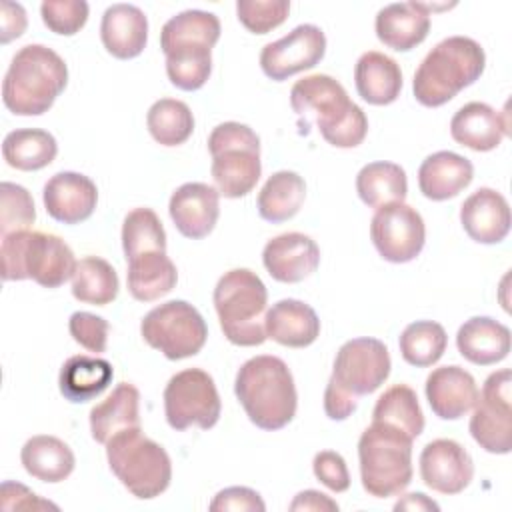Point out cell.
<instances>
[{"mask_svg":"<svg viewBox=\"0 0 512 512\" xmlns=\"http://www.w3.org/2000/svg\"><path fill=\"white\" fill-rule=\"evenodd\" d=\"M220 32L218 16L204 10H184L162 26L160 48L166 56V74L176 88L194 92L206 84Z\"/></svg>","mask_w":512,"mask_h":512,"instance_id":"7a4b0ae2","label":"cell"},{"mask_svg":"<svg viewBox=\"0 0 512 512\" xmlns=\"http://www.w3.org/2000/svg\"><path fill=\"white\" fill-rule=\"evenodd\" d=\"M120 280L114 266L100 256H86L76 262L72 274V296L84 304L106 306L118 296Z\"/></svg>","mask_w":512,"mask_h":512,"instance_id":"8d00e7d4","label":"cell"},{"mask_svg":"<svg viewBox=\"0 0 512 512\" xmlns=\"http://www.w3.org/2000/svg\"><path fill=\"white\" fill-rule=\"evenodd\" d=\"M290 12L288 0H238L236 2V14L240 24L254 32V34H266L274 28H278Z\"/></svg>","mask_w":512,"mask_h":512,"instance_id":"7bdbcfd3","label":"cell"},{"mask_svg":"<svg viewBox=\"0 0 512 512\" xmlns=\"http://www.w3.org/2000/svg\"><path fill=\"white\" fill-rule=\"evenodd\" d=\"M70 336L90 352H104L108 344V330L110 324L96 314L90 312H74L68 320Z\"/></svg>","mask_w":512,"mask_h":512,"instance_id":"f6af8a7d","label":"cell"},{"mask_svg":"<svg viewBox=\"0 0 512 512\" xmlns=\"http://www.w3.org/2000/svg\"><path fill=\"white\" fill-rule=\"evenodd\" d=\"M314 476L332 492H346L350 488V474L346 460L332 450H322L312 460Z\"/></svg>","mask_w":512,"mask_h":512,"instance_id":"bcb514c9","label":"cell"},{"mask_svg":"<svg viewBox=\"0 0 512 512\" xmlns=\"http://www.w3.org/2000/svg\"><path fill=\"white\" fill-rule=\"evenodd\" d=\"M216 384L202 368H186L174 374L164 388V414L170 428L182 432L190 426L208 430L220 418Z\"/></svg>","mask_w":512,"mask_h":512,"instance_id":"8fae6325","label":"cell"},{"mask_svg":"<svg viewBox=\"0 0 512 512\" xmlns=\"http://www.w3.org/2000/svg\"><path fill=\"white\" fill-rule=\"evenodd\" d=\"M168 212L182 236L200 240L208 236L218 222L220 194L214 186L204 182H186L172 192Z\"/></svg>","mask_w":512,"mask_h":512,"instance_id":"e0dca14e","label":"cell"},{"mask_svg":"<svg viewBox=\"0 0 512 512\" xmlns=\"http://www.w3.org/2000/svg\"><path fill=\"white\" fill-rule=\"evenodd\" d=\"M474 476V462L468 450L450 438L428 442L420 452V478L440 494H460Z\"/></svg>","mask_w":512,"mask_h":512,"instance_id":"2e32d148","label":"cell"},{"mask_svg":"<svg viewBox=\"0 0 512 512\" xmlns=\"http://www.w3.org/2000/svg\"><path fill=\"white\" fill-rule=\"evenodd\" d=\"M324 52V32L314 24H300L284 38L262 48L260 68L270 80L282 82L298 72L314 68L324 58Z\"/></svg>","mask_w":512,"mask_h":512,"instance_id":"9a60e30c","label":"cell"},{"mask_svg":"<svg viewBox=\"0 0 512 512\" xmlns=\"http://www.w3.org/2000/svg\"><path fill=\"white\" fill-rule=\"evenodd\" d=\"M472 178V162L450 150L430 154L418 168L420 192L434 202L458 196L472 182Z\"/></svg>","mask_w":512,"mask_h":512,"instance_id":"4316f807","label":"cell"},{"mask_svg":"<svg viewBox=\"0 0 512 512\" xmlns=\"http://www.w3.org/2000/svg\"><path fill=\"white\" fill-rule=\"evenodd\" d=\"M486 66L484 48L468 36H448L438 42L414 72L412 90L422 106L436 108L474 84Z\"/></svg>","mask_w":512,"mask_h":512,"instance_id":"5b68a950","label":"cell"},{"mask_svg":"<svg viewBox=\"0 0 512 512\" xmlns=\"http://www.w3.org/2000/svg\"><path fill=\"white\" fill-rule=\"evenodd\" d=\"M234 394L250 422L262 430H280L296 414L294 378L278 356L262 354L246 360L236 372Z\"/></svg>","mask_w":512,"mask_h":512,"instance_id":"3957f363","label":"cell"},{"mask_svg":"<svg viewBox=\"0 0 512 512\" xmlns=\"http://www.w3.org/2000/svg\"><path fill=\"white\" fill-rule=\"evenodd\" d=\"M128 262V292L138 302H154L174 290L178 270L166 252H142Z\"/></svg>","mask_w":512,"mask_h":512,"instance_id":"1f68e13d","label":"cell"},{"mask_svg":"<svg viewBox=\"0 0 512 512\" xmlns=\"http://www.w3.org/2000/svg\"><path fill=\"white\" fill-rule=\"evenodd\" d=\"M372 422H384L400 428L410 438H418L424 430V414L418 404L416 392L406 384L388 388L372 410Z\"/></svg>","mask_w":512,"mask_h":512,"instance_id":"74e56055","label":"cell"},{"mask_svg":"<svg viewBox=\"0 0 512 512\" xmlns=\"http://www.w3.org/2000/svg\"><path fill=\"white\" fill-rule=\"evenodd\" d=\"M112 378H114V370L108 360L76 354L62 364L58 386H60V394L68 402L82 404L100 396L110 386Z\"/></svg>","mask_w":512,"mask_h":512,"instance_id":"f546056e","label":"cell"},{"mask_svg":"<svg viewBox=\"0 0 512 512\" xmlns=\"http://www.w3.org/2000/svg\"><path fill=\"white\" fill-rule=\"evenodd\" d=\"M210 172L220 196H246L254 190L262 174L260 144H240L214 152Z\"/></svg>","mask_w":512,"mask_h":512,"instance_id":"603a6c76","label":"cell"},{"mask_svg":"<svg viewBox=\"0 0 512 512\" xmlns=\"http://www.w3.org/2000/svg\"><path fill=\"white\" fill-rule=\"evenodd\" d=\"M430 10L432 6L422 2H394L380 8L374 22L378 40L396 52L416 48L430 32Z\"/></svg>","mask_w":512,"mask_h":512,"instance_id":"44dd1931","label":"cell"},{"mask_svg":"<svg viewBox=\"0 0 512 512\" xmlns=\"http://www.w3.org/2000/svg\"><path fill=\"white\" fill-rule=\"evenodd\" d=\"M394 510H440V506L434 500H430L426 494L412 492V494L402 496L394 504Z\"/></svg>","mask_w":512,"mask_h":512,"instance_id":"f5cc1de1","label":"cell"},{"mask_svg":"<svg viewBox=\"0 0 512 512\" xmlns=\"http://www.w3.org/2000/svg\"><path fill=\"white\" fill-rule=\"evenodd\" d=\"M68 84V66L44 44L22 46L4 76L2 102L16 116H40Z\"/></svg>","mask_w":512,"mask_h":512,"instance_id":"277c9868","label":"cell"},{"mask_svg":"<svg viewBox=\"0 0 512 512\" xmlns=\"http://www.w3.org/2000/svg\"><path fill=\"white\" fill-rule=\"evenodd\" d=\"M264 330L266 338L282 346L306 348L320 336V318L306 302L284 298L266 310Z\"/></svg>","mask_w":512,"mask_h":512,"instance_id":"484cf974","label":"cell"},{"mask_svg":"<svg viewBox=\"0 0 512 512\" xmlns=\"http://www.w3.org/2000/svg\"><path fill=\"white\" fill-rule=\"evenodd\" d=\"M100 38L108 54L118 60L140 56L148 42L146 14L134 4L108 6L100 22Z\"/></svg>","mask_w":512,"mask_h":512,"instance_id":"cb8c5ba5","label":"cell"},{"mask_svg":"<svg viewBox=\"0 0 512 512\" xmlns=\"http://www.w3.org/2000/svg\"><path fill=\"white\" fill-rule=\"evenodd\" d=\"M36 208L30 192L14 182L0 184V238L18 230H30Z\"/></svg>","mask_w":512,"mask_h":512,"instance_id":"b9f144b4","label":"cell"},{"mask_svg":"<svg viewBox=\"0 0 512 512\" xmlns=\"http://www.w3.org/2000/svg\"><path fill=\"white\" fill-rule=\"evenodd\" d=\"M140 426V392L122 382L112 394L90 410V432L98 444H106L114 434Z\"/></svg>","mask_w":512,"mask_h":512,"instance_id":"4dcf8cb0","label":"cell"},{"mask_svg":"<svg viewBox=\"0 0 512 512\" xmlns=\"http://www.w3.org/2000/svg\"><path fill=\"white\" fill-rule=\"evenodd\" d=\"M412 442L392 424L372 422L358 440L360 480L374 498L396 496L412 480Z\"/></svg>","mask_w":512,"mask_h":512,"instance_id":"52a82bcc","label":"cell"},{"mask_svg":"<svg viewBox=\"0 0 512 512\" xmlns=\"http://www.w3.org/2000/svg\"><path fill=\"white\" fill-rule=\"evenodd\" d=\"M58 154L56 138L40 128H18L6 134L2 156L8 166L24 172L46 168Z\"/></svg>","mask_w":512,"mask_h":512,"instance_id":"d590c367","label":"cell"},{"mask_svg":"<svg viewBox=\"0 0 512 512\" xmlns=\"http://www.w3.org/2000/svg\"><path fill=\"white\" fill-rule=\"evenodd\" d=\"M148 346L160 350L168 360L196 356L208 338L202 314L186 300H170L152 308L140 324Z\"/></svg>","mask_w":512,"mask_h":512,"instance_id":"30bf717a","label":"cell"},{"mask_svg":"<svg viewBox=\"0 0 512 512\" xmlns=\"http://www.w3.org/2000/svg\"><path fill=\"white\" fill-rule=\"evenodd\" d=\"M356 192L370 208H380L392 202H404L408 194L406 172L394 162H370L356 176Z\"/></svg>","mask_w":512,"mask_h":512,"instance_id":"e575fe53","label":"cell"},{"mask_svg":"<svg viewBox=\"0 0 512 512\" xmlns=\"http://www.w3.org/2000/svg\"><path fill=\"white\" fill-rule=\"evenodd\" d=\"M390 352L378 338H352L340 346L334 358L330 384L352 398L376 392L390 376Z\"/></svg>","mask_w":512,"mask_h":512,"instance_id":"7c38bea8","label":"cell"},{"mask_svg":"<svg viewBox=\"0 0 512 512\" xmlns=\"http://www.w3.org/2000/svg\"><path fill=\"white\" fill-rule=\"evenodd\" d=\"M464 232L478 244H498L510 232V206L494 188H478L460 206Z\"/></svg>","mask_w":512,"mask_h":512,"instance_id":"7402d4cb","label":"cell"},{"mask_svg":"<svg viewBox=\"0 0 512 512\" xmlns=\"http://www.w3.org/2000/svg\"><path fill=\"white\" fill-rule=\"evenodd\" d=\"M0 506H2V510H18V508H26V510L54 508V510H58L56 504L38 498L24 484L10 482V480L2 482V486H0Z\"/></svg>","mask_w":512,"mask_h":512,"instance_id":"c3c4849f","label":"cell"},{"mask_svg":"<svg viewBox=\"0 0 512 512\" xmlns=\"http://www.w3.org/2000/svg\"><path fill=\"white\" fill-rule=\"evenodd\" d=\"M306 198L304 178L290 170L274 172L258 194V214L262 220L280 224L298 214Z\"/></svg>","mask_w":512,"mask_h":512,"instance_id":"836d02e7","label":"cell"},{"mask_svg":"<svg viewBox=\"0 0 512 512\" xmlns=\"http://www.w3.org/2000/svg\"><path fill=\"white\" fill-rule=\"evenodd\" d=\"M456 346L468 362L476 366H490L508 356L510 328L490 316H474L458 328Z\"/></svg>","mask_w":512,"mask_h":512,"instance_id":"83f0119b","label":"cell"},{"mask_svg":"<svg viewBox=\"0 0 512 512\" xmlns=\"http://www.w3.org/2000/svg\"><path fill=\"white\" fill-rule=\"evenodd\" d=\"M212 298L220 328L232 344L260 346L266 340L264 318L268 290L256 272L248 268L224 272Z\"/></svg>","mask_w":512,"mask_h":512,"instance_id":"ba28073f","label":"cell"},{"mask_svg":"<svg viewBox=\"0 0 512 512\" xmlns=\"http://www.w3.org/2000/svg\"><path fill=\"white\" fill-rule=\"evenodd\" d=\"M88 4L84 0H44L40 16L48 30L62 36H74L88 20Z\"/></svg>","mask_w":512,"mask_h":512,"instance_id":"ee69618b","label":"cell"},{"mask_svg":"<svg viewBox=\"0 0 512 512\" xmlns=\"http://www.w3.org/2000/svg\"><path fill=\"white\" fill-rule=\"evenodd\" d=\"M122 248L126 260L142 252H166V232L152 208H134L122 224Z\"/></svg>","mask_w":512,"mask_h":512,"instance_id":"60d3db41","label":"cell"},{"mask_svg":"<svg viewBox=\"0 0 512 512\" xmlns=\"http://www.w3.org/2000/svg\"><path fill=\"white\" fill-rule=\"evenodd\" d=\"M290 106L300 126L316 124L322 138L336 148H356L368 134V118L344 86L328 74H312L290 90Z\"/></svg>","mask_w":512,"mask_h":512,"instance_id":"6da1fadb","label":"cell"},{"mask_svg":"<svg viewBox=\"0 0 512 512\" xmlns=\"http://www.w3.org/2000/svg\"><path fill=\"white\" fill-rule=\"evenodd\" d=\"M508 120L486 102H468L456 110L450 120V134L460 144L474 152H488L500 146L510 132Z\"/></svg>","mask_w":512,"mask_h":512,"instance_id":"d4e9b609","label":"cell"},{"mask_svg":"<svg viewBox=\"0 0 512 512\" xmlns=\"http://www.w3.org/2000/svg\"><path fill=\"white\" fill-rule=\"evenodd\" d=\"M46 212L62 224H80L88 220L98 202L96 184L80 172H58L42 192Z\"/></svg>","mask_w":512,"mask_h":512,"instance_id":"d6986e66","label":"cell"},{"mask_svg":"<svg viewBox=\"0 0 512 512\" xmlns=\"http://www.w3.org/2000/svg\"><path fill=\"white\" fill-rule=\"evenodd\" d=\"M370 238L384 260L404 264L422 252L426 242V226L422 216L412 206L392 202L376 208L370 222Z\"/></svg>","mask_w":512,"mask_h":512,"instance_id":"5bb4252c","label":"cell"},{"mask_svg":"<svg viewBox=\"0 0 512 512\" xmlns=\"http://www.w3.org/2000/svg\"><path fill=\"white\" fill-rule=\"evenodd\" d=\"M2 280L32 278L44 288H58L72 278L76 260L72 248L56 234L18 230L0 242Z\"/></svg>","mask_w":512,"mask_h":512,"instance_id":"8992f818","label":"cell"},{"mask_svg":"<svg viewBox=\"0 0 512 512\" xmlns=\"http://www.w3.org/2000/svg\"><path fill=\"white\" fill-rule=\"evenodd\" d=\"M354 84L362 100L374 106H386L400 96L402 70L394 58L368 50L354 66Z\"/></svg>","mask_w":512,"mask_h":512,"instance_id":"f1b7e54d","label":"cell"},{"mask_svg":"<svg viewBox=\"0 0 512 512\" xmlns=\"http://www.w3.org/2000/svg\"><path fill=\"white\" fill-rule=\"evenodd\" d=\"M212 512H264L266 504L260 494L246 486H230L220 490L210 502Z\"/></svg>","mask_w":512,"mask_h":512,"instance_id":"7dc6e473","label":"cell"},{"mask_svg":"<svg viewBox=\"0 0 512 512\" xmlns=\"http://www.w3.org/2000/svg\"><path fill=\"white\" fill-rule=\"evenodd\" d=\"M20 460L32 478L50 484L66 480L76 464L70 446L64 440L48 434L28 438L20 450Z\"/></svg>","mask_w":512,"mask_h":512,"instance_id":"d6a6232c","label":"cell"},{"mask_svg":"<svg viewBox=\"0 0 512 512\" xmlns=\"http://www.w3.org/2000/svg\"><path fill=\"white\" fill-rule=\"evenodd\" d=\"M402 358L416 368L436 364L448 346V336L442 324L434 320H416L408 324L398 340Z\"/></svg>","mask_w":512,"mask_h":512,"instance_id":"ab89813d","label":"cell"},{"mask_svg":"<svg viewBox=\"0 0 512 512\" xmlns=\"http://www.w3.org/2000/svg\"><path fill=\"white\" fill-rule=\"evenodd\" d=\"M146 126L158 144L180 146L194 132V116L186 102L160 98L150 106L146 114Z\"/></svg>","mask_w":512,"mask_h":512,"instance_id":"f35d334b","label":"cell"},{"mask_svg":"<svg viewBox=\"0 0 512 512\" xmlns=\"http://www.w3.org/2000/svg\"><path fill=\"white\" fill-rule=\"evenodd\" d=\"M288 508L292 512H298V510H304V512H336L338 504L332 498H328L326 494L318 492V490H304V492H298L294 496V500L290 502Z\"/></svg>","mask_w":512,"mask_h":512,"instance_id":"816d5d0a","label":"cell"},{"mask_svg":"<svg viewBox=\"0 0 512 512\" xmlns=\"http://www.w3.org/2000/svg\"><path fill=\"white\" fill-rule=\"evenodd\" d=\"M358 406V400L344 394L342 390H338L336 386H332L330 382L326 384L324 390V412L330 420H346Z\"/></svg>","mask_w":512,"mask_h":512,"instance_id":"f907efd6","label":"cell"},{"mask_svg":"<svg viewBox=\"0 0 512 512\" xmlns=\"http://www.w3.org/2000/svg\"><path fill=\"white\" fill-rule=\"evenodd\" d=\"M28 24L26 10L18 2H2V16H0V42L8 44L10 40L24 34Z\"/></svg>","mask_w":512,"mask_h":512,"instance_id":"681fc988","label":"cell"},{"mask_svg":"<svg viewBox=\"0 0 512 512\" xmlns=\"http://www.w3.org/2000/svg\"><path fill=\"white\" fill-rule=\"evenodd\" d=\"M106 458L120 484L140 500L156 498L170 486V456L158 442L144 436L140 426L114 434L106 442Z\"/></svg>","mask_w":512,"mask_h":512,"instance_id":"9c48e42d","label":"cell"},{"mask_svg":"<svg viewBox=\"0 0 512 512\" xmlns=\"http://www.w3.org/2000/svg\"><path fill=\"white\" fill-rule=\"evenodd\" d=\"M262 262L274 280L296 284L316 272L320 264V248L306 234L286 232L266 242Z\"/></svg>","mask_w":512,"mask_h":512,"instance_id":"ac0fdd59","label":"cell"},{"mask_svg":"<svg viewBox=\"0 0 512 512\" xmlns=\"http://www.w3.org/2000/svg\"><path fill=\"white\" fill-rule=\"evenodd\" d=\"M510 384L512 374L508 368L492 372L474 404L470 434L490 454H508L512 450Z\"/></svg>","mask_w":512,"mask_h":512,"instance_id":"4fadbf2b","label":"cell"},{"mask_svg":"<svg viewBox=\"0 0 512 512\" xmlns=\"http://www.w3.org/2000/svg\"><path fill=\"white\" fill-rule=\"evenodd\" d=\"M424 390L432 412L442 420L462 418L478 400L474 376L456 364L434 368L426 378Z\"/></svg>","mask_w":512,"mask_h":512,"instance_id":"ffe728a7","label":"cell"}]
</instances>
